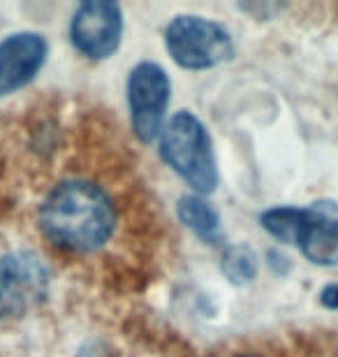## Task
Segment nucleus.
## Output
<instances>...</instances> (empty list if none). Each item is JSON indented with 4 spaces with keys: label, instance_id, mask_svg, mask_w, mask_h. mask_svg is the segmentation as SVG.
<instances>
[{
    "label": "nucleus",
    "instance_id": "obj_10",
    "mask_svg": "<svg viewBox=\"0 0 338 357\" xmlns=\"http://www.w3.org/2000/svg\"><path fill=\"white\" fill-rule=\"evenodd\" d=\"M222 271L227 274V278L236 285L250 283L257 274V265H255V255L248 251V248L234 246L222 255Z\"/></svg>",
    "mask_w": 338,
    "mask_h": 357
},
{
    "label": "nucleus",
    "instance_id": "obj_6",
    "mask_svg": "<svg viewBox=\"0 0 338 357\" xmlns=\"http://www.w3.org/2000/svg\"><path fill=\"white\" fill-rule=\"evenodd\" d=\"M49 267L40 255L17 251L0 258V318H21L47 297Z\"/></svg>",
    "mask_w": 338,
    "mask_h": 357
},
{
    "label": "nucleus",
    "instance_id": "obj_9",
    "mask_svg": "<svg viewBox=\"0 0 338 357\" xmlns=\"http://www.w3.org/2000/svg\"><path fill=\"white\" fill-rule=\"evenodd\" d=\"M178 218L206 244H220V216L202 195H185L178 199Z\"/></svg>",
    "mask_w": 338,
    "mask_h": 357
},
{
    "label": "nucleus",
    "instance_id": "obj_3",
    "mask_svg": "<svg viewBox=\"0 0 338 357\" xmlns=\"http://www.w3.org/2000/svg\"><path fill=\"white\" fill-rule=\"evenodd\" d=\"M262 227L283 244H294L320 267L338 265V216L320 209L276 206L260 216Z\"/></svg>",
    "mask_w": 338,
    "mask_h": 357
},
{
    "label": "nucleus",
    "instance_id": "obj_11",
    "mask_svg": "<svg viewBox=\"0 0 338 357\" xmlns=\"http://www.w3.org/2000/svg\"><path fill=\"white\" fill-rule=\"evenodd\" d=\"M320 302L327 306V309H338V285H329V288L322 290Z\"/></svg>",
    "mask_w": 338,
    "mask_h": 357
},
{
    "label": "nucleus",
    "instance_id": "obj_7",
    "mask_svg": "<svg viewBox=\"0 0 338 357\" xmlns=\"http://www.w3.org/2000/svg\"><path fill=\"white\" fill-rule=\"evenodd\" d=\"M123 38V12L116 3H82L70 21V40L82 56L105 61L116 52Z\"/></svg>",
    "mask_w": 338,
    "mask_h": 357
},
{
    "label": "nucleus",
    "instance_id": "obj_2",
    "mask_svg": "<svg viewBox=\"0 0 338 357\" xmlns=\"http://www.w3.org/2000/svg\"><path fill=\"white\" fill-rule=\"evenodd\" d=\"M160 155L197 195H211L218 185V165L211 135L192 112H176L160 132Z\"/></svg>",
    "mask_w": 338,
    "mask_h": 357
},
{
    "label": "nucleus",
    "instance_id": "obj_5",
    "mask_svg": "<svg viewBox=\"0 0 338 357\" xmlns=\"http://www.w3.org/2000/svg\"><path fill=\"white\" fill-rule=\"evenodd\" d=\"M171 96V82L158 63L141 61L128 77V105H130L132 130L141 142H153L164 128Z\"/></svg>",
    "mask_w": 338,
    "mask_h": 357
},
{
    "label": "nucleus",
    "instance_id": "obj_12",
    "mask_svg": "<svg viewBox=\"0 0 338 357\" xmlns=\"http://www.w3.org/2000/svg\"><path fill=\"white\" fill-rule=\"evenodd\" d=\"M236 357H260V355H236Z\"/></svg>",
    "mask_w": 338,
    "mask_h": 357
},
{
    "label": "nucleus",
    "instance_id": "obj_1",
    "mask_svg": "<svg viewBox=\"0 0 338 357\" xmlns=\"http://www.w3.org/2000/svg\"><path fill=\"white\" fill-rule=\"evenodd\" d=\"M38 220L45 239L56 248L72 255H91L114 239L118 209L100 183L66 178L45 195Z\"/></svg>",
    "mask_w": 338,
    "mask_h": 357
},
{
    "label": "nucleus",
    "instance_id": "obj_4",
    "mask_svg": "<svg viewBox=\"0 0 338 357\" xmlns=\"http://www.w3.org/2000/svg\"><path fill=\"white\" fill-rule=\"evenodd\" d=\"M164 47L183 70H208L234 52L232 35L222 24L195 14H181L164 28Z\"/></svg>",
    "mask_w": 338,
    "mask_h": 357
},
{
    "label": "nucleus",
    "instance_id": "obj_8",
    "mask_svg": "<svg viewBox=\"0 0 338 357\" xmlns=\"http://www.w3.org/2000/svg\"><path fill=\"white\" fill-rule=\"evenodd\" d=\"M49 45L40 33H14L0 42V96L28 86L45 68Z\"/></svg>",
    "mask_w": 338,
    "mask_h": 357
}]
</instances>
